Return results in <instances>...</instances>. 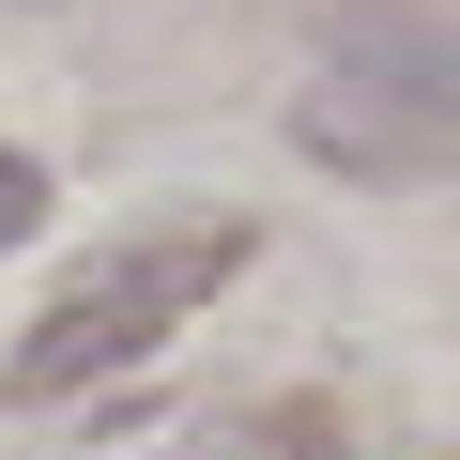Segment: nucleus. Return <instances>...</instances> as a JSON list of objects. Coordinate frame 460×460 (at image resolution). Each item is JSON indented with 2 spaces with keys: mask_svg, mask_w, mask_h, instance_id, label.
Segmentation results:
<instances>
[{
  "mask_svg": "<svg viewBox=\"0 0 460 460\" xmlns=\"http://www.w3.org/2000/svg\"><path fill=\"white\" fill-rule=\"evenodd\" d=\"M246 261V230H154V246H123V261H93L31 338H16V399H77V384H108V368H138L184 307H215V277Z\"/></svg>",
  "mask_w": 460,
  "mask_h": 460,
  "instance_id": "nucleus-1",
  "label": "nucleus"
},
{
  "mask_svg": "<svg viewBox=\"0 0 460 460\" xmlns=\"http://www.w3.org/2000/svg\"><path fill=\"white\" fill-rule=\"evenodd\" d=\"M31 230H47V169H31V154H0V261H16Z\"/></svg>",
  "mask_w": 460,
  "mask_h": 460,
  "instance_id": "nucleus-2",
  "label": "nucleus"
}]
</instances>
